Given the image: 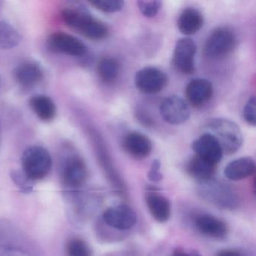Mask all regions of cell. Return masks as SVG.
I'll list each match as a JSON object with an SVG mask.
<instances>
[{"label":"cell","instance_id":"cell-15","mask_svg":"<svg viewBox=\"0 0 256 256\" xmlns=\"http://www.w3.org/2000/svg\"><path fill=\"white\" fill-rule=\"evenodd\" d=\"M145 203L152 218L160 223H166L172 215V204L166 196L158 192L155 187H148L144 196Z\"/></svg>","mask_w":256,"mask_h":256},{"label":"cell","instance_id":"cell-4","mask_svg":"<svg viewBox=\"0 0 256 256\" xmlns=\"http://www.w3.org/2000/svg\"><path fill=\"white\" fill-rule=\"evenodd\" d=\"M64 194L68 204L71 220L78 224L90 218L102 202L101 194L86 191L83 188L77 191L64 192Z\"/></svg>","mask_w":256,"mask_h":256},{"label":"cell","instance_id":"cell-30","mask_svg":"<svg viewBox=\"0 0 256 256\" xmlns=\"http://www.w3.org/2000/svg\"><path fill=\"white\" fill-rule=\"evenodd\" d=\"M244 119L248 125L256 126V97L252 96L246 104L242 113Z\"/></svg>","mask_w":256,"mask_h":256},{"label":"cell","instance_id":"cell-2","mask_svg":"<svg viewBox=\"0 0 256 256\" xmlns=\"http://www.w3.org/2000/svg\"><path fill=\"white\" fill-rule=\"evenodd\" d=\"M61 18L67 26L89 40L100 41L108 36V26L84 8H64Z\"/></svg>","mask_w":256,"mask_h":256},{"label":"cell","instance_id":"cell-19","mask_svg":"<svg viewBox=\"0 0 256 256\" xmlns=\"http://www.w3.org/2000/svg\"><path fill=\"white\" fill-rule=\"evenodd\" d=\"M214 88L210 80L204 78L192 80L186 88V96L188 103L194 108L204 106L211 100Z\"/></svg>","mask_w":256,"mask_h":256},{"label":"cell","instance_id":"cell-27","mask_svg":"<svg viewBox=\"0 0 256 256\" xmlns=\"http://www.w3.org/2000/svg\"><path fill=\"white\" fill-rule=\"evenodd\" d=\"M66 256H92V251L82 238H70L66 244Z\"/></svg>","mask_w":256,"mask_h":256},{"label":"cell","instance_id":"cell-33","mask_svg":"<svg viewBox=\"0 0 256 256\" xmlns=\"http://www.w3.org/2000/svg\"><path fill=\"white\" fill-rule=\"evenodd\" d=\"M148 256H173L172 250L166 246H158L154 250H151Z\"/></svg>","mask_w":256,"mask_h":256},{"label":"cell","instance_id":"cell-20","mask_svg":"<svg viewBox=\"0 0 256 256\" xmlns=\"http://www.w3.org/2000/svg\"><path fill=\"white\" fill-rule=\"evenodd\" d=\"M217 166L198 156L192 157L186 164V172L188 176L200 182L212 179L216 172Z\"/></svg>","mask_w":256,"mask_h":256},{"label":"cell","instance_id":"cell-14","mask_svg":"<svg viewBox=\"0 0 256 256\" xmlns=\"http://www.w3.org/2000/svg\"><path fill=\"white\" fill-rule=\"evenodd\" d=\"M160 110L162 119L170 125L184 124L190 116L188 104L178 96H170L164 98Z\"/></svg>","mask_w":256,"mask_h":256},{"label":"cell","instance_id":"cell-35","mask_svg":"<svg viewBox=\"0 0 256 256\" xmlns=\"http://www.w3.org/2000/svg\"><path fill=\"white\" fill-rule=\"evenodd\" d=\"M216 256H244V254L236 250H222L218 251Z\"/></svg>","mask_w":256,"mask_h":256},{"label":"cell","instance_id":"cell-21","mask_svg":"<svg viewBox=\"0 0 256 256\" xmlns=\"http://www.w3.org/2000/svg\"><path fill=\"white\" fill-rule=\"evenodd\" d=\"M14 78L20 86L32 88L40 84L44 77L42 68L36 62H26L14 70Z\"/></svg>","mask_w":256,"mask_h":256},{"label":"cell","instance_id":"cell-10","mask_svg":"<svg viewBox=\"0 0 256 256\" xmlns=\"http://www.w3.org/2000/svg\"><path fill=\"white\" fill-rule=\"evenodd\" d=\"M197 46L191 38H182L176 42L174 50L172 64L176 71L182 74L194 72V56Z\"/></svg>","mask_w":256,"mask_h":256},{"label":"cell","instance_id":"cell-6","mask_svg":"<svg viewBox=\"0 0 256 256\" xmlns=\"http://www.w3.org/2000/svg\"><path fill=\"white\" fill-rule=\"evenodd\" d=\"M60 176L64 192L82 190L89 176L84 160L76 152L68 154L61 162Z\"/></svg>","mask_w":256,"mask_h":256},{"label":"cell","instance_id":"cell-16","mask_svg":"<svg viewBox=\"0 0 256 256\" xmlns=\"http://www.w3.org/2000/svg\"><path fill=\"white\" fill-rule=\"evenodd\" d=\"M192 148L198 156L218 164L223 156L221 145L210 133L206 132L200 136L192 144Z\"/></svg>","mask_w":256,"mask_h":256},{"label":"cell","instance_id":"cell-5","mask_svg":"<svg viewBox=\"0 0 256 256\" xmlns=\"http://www.w3.org/2000/svg\"><path fill=\"white\" fill-rule=\"evenodd\" d=\"M198 192L204 200L220 209L234 210L239 204V197L235 190L214 178L200 182Z\"/></svg>","mask_w":256,"mask_h":256},{"label":"cell","instance_id":"cell-32","mask_svg":"<svg viewBox=\"0 0 256 256\" xmlns=\"http://www.w3.org/2000/svg\"><path fill=\"white\" fill-rule=\"evenodd\" d=\"M148 178L150 182H158L162 180L163 174L161 172V162L158 160L152 161L150 169L148 174Z\"/></svg>","mask_w":256,"mask_h":256},{"label":"cell","instance_id":"cell-17","mask_svg":"<svg viewBox=\"0 0 256 256\" xmlns=\"http://www.w3.org/2000/svg\"><path fill=\"white\" fill-rule=\"evenodd\" d=\"M96 155L98 163L114 191L120 196H125L127 192L126 185L114 166L107 151L100 142H96Z\"/></svg>","mask_w":256,"mask_h":256},{"label":"cell","instance_id":"cell-18","mask_svg":"<svg viewBox=\"0 0 256 256\" xmlns=\"http://www.w3.org/2000/svg\"><path fill=\"white\" fill-rule=\"evenodd\" d=\"M122 146L126 154L136 160H143L149 156L152 149L149 138L138 132L126 134L122 139Z\"/></svg>","mask_w":256,"mask_h":256},{"label":"cell","instance_id":"cell-26","mask_svg":"<svg viewBox=\"0 0 256 256\" xmlns=\"http://www.w3.org/2000/svg\"><path fill=\"white\" fill-rule=\"evenodd\" d=\"M22 36L18 30L10 24L6 22H0V49L10 50L17 47Z\"/></svg>","mask_w":256,"mask_h":256},{"label":"cell","instance_id":"cell-9","mask_svg":"<svg viewBox=\"0 0 256 256\" xmlns=\"http://www.w3.org/2000/svg\"><path fill=\"white\" fill-rule=\"evenodd\" d=\"M104 224L118 230H127L136 226L138 221L137 214L132 208L126 204L110 206L102 216Z\"/></svg>","mask_w":256,"mask_h":256},{"label":"cell","instance_id":"cell-28","mask_svg":"<svg viewBox=\"0 0 256 256\" xmlns=\"http://www.w3.org/2000/svg\"><path fill=\"white\" fill-rule=\"evenodd\" d=\"M89 4L98 11L114 13L124 8L125 2L122 0H92Z\"/></svg>","mask_w":256,"mask_h":256},{"label":"cell","instance_id":"cell-24","mask_svg":"<svg viewBox=\"0 0 256 256\" xmlns=\"http://www.w3.org/2000/svg\"><path fill=\"white\" fill-rule=\"evenodd\" d=\"M30 106L36 115L44 122H50L56 116V104L47 96H34L30 100Z\"/></svg>","mask_w":256,"mask_h":256},{"label":"cell","instance_id":"cell-7","mask_svg":"<svg viewBox=\"0 0 256 256\" xmlns=\"http://www.w3.org/2000/svg\"><path fill=\"white\" fill-rule=\"evenodd\" d=\"M22 172L31 181L41 180L50 173L52 158L47 149L32 146L25 150L22 157Z\"/></svg>","mask_w":256,"mask_h":256},{"label":"cell","instance_id":"cell-22","mask_svg":"<svg viewBox=\"0 0 256 256\" xmlns=\"http://www.w3.org/2000/svg\"><path fill=\"white\" fill-rule=\"evenodd\" d=\"M256 172V163L251 157H241L230 162L224 168V174L233 181L242 180L252 176Z\"/></svg>","mask_w":256,"mask_h":256},{"label":"cell","instance_id":"cell-11","mask_svg":"<svg viewBox=\"0 0 256 256\" xmlns=\"http://www.w3.org/2000/svg\"><path fill=\"white\" fill-rule=\"evenodd\" d=\"M168 83L167 74L156 67H145L139 70L134 76L136 88L145 94H158L164 89Z\"/></svg>","mask_w":256,"mask_h":256},{"label":"cell","instance_id":"cell-8","mask_svg":"<svg viewBox=\"0 0 256 256\" xmlns=\"http://www.w3.org/2000/svg\"><path fill=\"white\" fill-rule=\"evenodd\" d=\"M238 44L234 32L228 28L221 26L214 30L205 42L204 54L210 60H220L230 54Z\"/></svg>","mask_w":256,"mask_h":256},{"label":"cell","instance_id":"cell-25","mask_svg":"<svg viewBox=\"0 0 256 256\" xmlns=\"http://www.w3.org/2000/svg\"><path fill=\"white\" fill-rule=\"evenodd\" d=\"M97 72L98 77L104 83H113L119 76V62L108 56L101 58L97 64Z\"/></svg>","mask_w":256,"mask_h":256},{"label":"cell","instance_id":"cell-31","mask_svg":"<svg viewBox=\"0 0 256 256\" xmlns=\"http://www.w3.org/2000/svg\"><path fill=\"white\" fill-rule=\"evenodd\" d=\"M12 178L13 181L16 182V185L19 188L24 190V192H30L32 190V186H31V181L25 176L23 172H18V170H14L12 172Z\"/></svg>","mask_w":256,"mask_h":256},{"label":"cell","instance_id":"cell-13","mask_svg":"<svg viewBox=\"0 0 256 256\" xmlns=\"http://www.w3.org/2000/svg\"><path fill=\"white\" fill-rule=\"evenodd\" d=\"M193 226L198 232L214 240H223L227 238L229 233V228L227 223L208 212H200L192 218Z\"/></svg>","mask_w":256,"mask_h":256},{"label":"cell","instance_id":"cell-23","mask_svg":"<svg viewBox=\"0 0 256 256\" xmlns=\"http://www.w3.org/2000/svg\"><path fill=\"white\" fill-rule=\"evenodd\" d=\"M203 24V14L192 7L185 8L178 18V29L184 36L194 35L202 29Z\"/></svg>","mask_w":256,"mask_h":256},{"label":"cell","instance_id":"cell-34","mask_svg":"<svg viewBox=\"0 0 256 256\" xmlns=\"http://www.w3.org/2000/svg\"><path fill=\"white\" fill-rule=\"evenodd\" d=\"M172 256H202L200 253L196 250H187L182 248H175L172 250Z\"/></svg>","mask_w":256,"mask_h":256},{"label":"cell","instance_id":"cell-1","mask_svg":"<svg viewBox=\"0 0 256 256\" xmlns=\"http://www.w3.org/2000/svg\"><path fill=\"white\" fill-rule=\"evenodd\" d=\"M0 256H46L40 244L12 222L0 218Z\"/></svg>","mask_w":256,"mask_h":256},{"label":"cell","instance_id":"cell-3","mask_svg":"<svg viewBox=\"0 0 256 256\" xmlns=\"http://www.w3.org/2000/svg\"><path fill=\"white\" fill-rule=\"evenodd\" d=\"M205 128L220 142L223 154L232 155L239 150L244 142L242 132L235 122L223 118H214Z\"/></svg>","mask_w":256,"mask_h":256},{"label":"cell","instance_id":"cell-36","mask_svg":"<svg viewBox=\"0 0 256 256\" xmlns=\"http://www.w3.org/2000/svg\"><path fill=\"white\" fill-rule=\"evenodd\" d=\"M0 142H1V130H0Z\"/></svg>","mask_w":256,"mask_h":256},{"label":"cell","instance_id":"cell-29","mask_svg":"<svg viewBox=\"0 0 256 256\" xmlns=\"http://www.w3.org/2000/svg\"><path fill=\"white\" fill-rule=\"evenodd\" d=\"M139 10L144 16L146 18H154L157 16L162 6L161 1H138Z\"/></svg>","mask_w":256,"mask_h":256},{"label":"cell","instance_id":"cell-12","mask_svg":"<svg viewBox=\"0 0 256 256\" xmlns=\"http://www.w3.org/2000/svg\"><path fill=\"white\" fill-rule=\"evenodd\" d=\"M48 48L54 53L80 58L88 52L86 46L78 38L65 32H54L49 36Z\"/></svg>","mask_w":256,"mask_h":256}]
</instances>
